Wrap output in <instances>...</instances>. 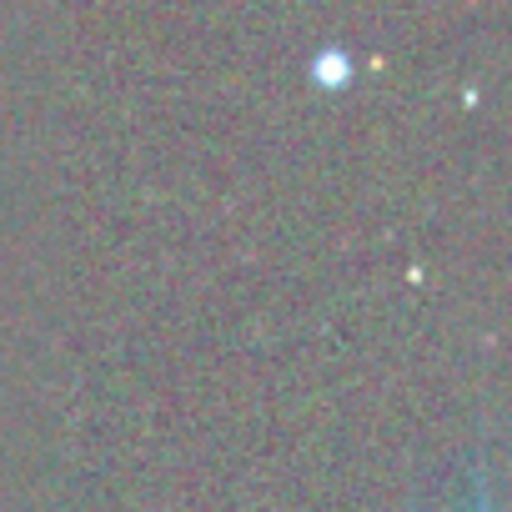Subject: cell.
<instances>
[{
    "instance_id": "cell-1",
    "label": "cell",
    "mask_w": 512,
    "mask_h": 512,
    "mask_svg": "<svg viewBox=\"0 0 512 512\" xmlns=\"http://www.w3.org/2000/svg\"><path fill=\"white\" fill-rule=\"evenodd\" d=\"M477 512H487V502H477Z\"/></svg>"
}]
</instances>
